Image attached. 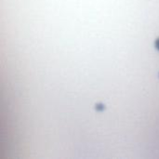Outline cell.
<instances>
[{
	"instance_id": "obj_1",
	"label": "cell",
	"mask_w": 159,
	"mask_h": 159,
	"mask_svg": "<svg viewBox=\"0 0 159 159\" xmlns=\"http://www.w3.org/2000/svg\"><path fill=\"white\" fill-rule=\"evenodd\" d=\"M95 109H96L97 111L102 112V111H103V110L105 109V105L102 104V103H97V104L95 105Z\"/></svg>"
},
{
	"instance_id": "obj_2",
	"label": "cell",
	"mask_w": 159,
	"mask_h": 159,
	"mask_svg": "<svg viewBox=\"0 0 159 159\" xmlns=\"http://www.w3.org/2000/svg\"><path fill=\"white\" fill-rule=\"evenodd\" d=\"M155 49L157 50H159V37L156 38L155 41Z\"/></svg>"
}]
</instances>
